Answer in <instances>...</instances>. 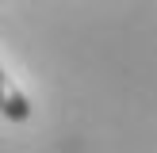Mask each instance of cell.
<instances>
[{"mask_svg": "<svg viewBox=\"0 0 157 153\" xmlns=\"http://www.w3.org/2000/svg\"><path fill=\"white\" fill-rule=\"evenodd\" d=\"M0 115H4V119H12V122H27V119H31L27 96H23V92L8 80L4 69H0Z\"/></svg>", "mask_w": 157, "mask_h": 153, "instance_id": "obj_1", "label": "cell"}]
</instances>
